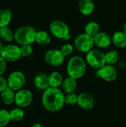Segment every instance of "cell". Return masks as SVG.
Returning a JSON list of instances; mask_svg holds the SVG:
<instances>
[{
  "mask_svg": "<svg viewBox=\"0 0 126 127\" xmlns=\"http://www.w3.org/2000/svg\"><path fill=\"white\" fill-rule=\"evenodd\" d=\"M43 106L49 112H57L62 109L65 103V95L56 88L50 87L44 91L42 97Z\"/></svg>",
  "mask_w": 126,
  "mask_h": 127,
  "instance_id": "obj_1",
  "label": "cell"
},
{
  "mask_svg": "<svg viewBox=\"0 0 126 127\" xmlns=\"http://www.w3.org/2000/svg\"><path fill=\"white\" fill-rule=\"evenodd\" d=\"M87 65L85 60L79 56L71 57L67 65V73L68 77L76 80L82 77L86 72Z\"/></svg>",
  "mask_w": 126,
  "mask_h": 127,
  "instance_id": "obj_2",
  "label": "cell"
},
{
  "mask_svg": "<svg viewBox=\"0 0 126 127\" xmlns=\"http://www.w3.org/2000/svg\"><path fill=\"white\" fill-rule=\"evenodd\" d=\"M36 32L33 27L22 26L14 33V39L22 45H30L36 41Z\"/></svg>",
  "mask_w": 126,
  "mask_h": 127,
  "instance_id": "obj_3",
  "label": "cell"
},
{
  "mask_svg": "<svg viewBox=\"0 0 126 127\" xmlns=\"http://www.w3.org/2000/svg\"><path fill=\"white\" fill-rule=\"evenodd\" d=\"M87 63L93 68L100 69L106 64L105 54L98 49H92L87 53L86 55Z\"/></svg>",
  "mask_w": 126,
  "mask_h": 127,
  "instance_id": "obj_4",
  "label": "cell"
},
{
  "mask_svg": "<svg viewBox=\"0 0 126 127\" xmlns=\"http://www.w3.org/2000/svg\"><path fill=\"white\" fill-rule=\"evenodd\" d=\"M94 45V38L85 33L79 34L74 40V46L76 49L81 53L89 52L93 49Z\"/></svg>",
  "mask_w": 126,
  "mask_h": 127,
  "instance_id": "obj_5",
  "label": "cell"
},
{
  "mask_svg": "<svg viewBox=\"0 0 126 127\" xmlns=\"http://www.w3.org/2000/svg\"><path fill=\"white\" fill-rule=\"evenodd\" d=\"M50 32L58 39H65L70 35V30L66 23L60 20H54L49 25Z\"/></svg>",
  "mask_w": 126,
  "mask_h": 127,
  "instance_id": "obj_6",
  "label": "cell"
},
{
  "mask_svg": "<svg viewBox=\"0 0 126 127\" xmlns=\"http://www.w3.org/2000/svg\"><path fill=\"white\" fill-rule=\"evenodd\" d=\"M7 86L13 91H19L22 89L25 85L26 78L22 71H13L7 78Z\"/></svg>",
  "mask_w": 126,
  "mask_h": 127,
  "instance_id": "obj_7",
  "label": "cell"
},
{
  "mask_svg": "<svg viewBox=\"0 0 126 127\" xmlns=\"http://www.w3.org/2000/svg\"><path fill=\"white\" fill-rule=\"evenodd\" d=\"M65 56L59 49H50L45 54V62L53 67L62 65L65 62Z\"/></svg>",
  "mask_w": 126,
  "mask_h": 127,
  "instance_id": "obj_8",
  "label": "cell"
},
{
  "mask_svg": "<svg viewBox=\"0 0 126 127\" xmlns=\"http://www.w3.org/2000/svg\"><path fill=\"white\" fill-rule=\"evenodd\" d=\"M96 75L106 82H113L117 77V71L113 65L105 64L101 68L97 69Z\"/></svg>",
  "mask_w": 126,
  "mask_h": 127,
  "instance_id": "obj_9",
  "label": "cell"
},
{
  "mask_svg": "<svg viewBox=\"0 0 126 127\" xmlns=\"http://www.w3.org/2000/svg\"><path fill=\"white\" fill-rule=\"evenodd\" d=\"M33 101V94L27 89H21L16 93L15 103L19 108H25Z\"/></svg>",
  "mask_w": 126,
  "mask_h": 127,
  "instance_id": "obj_10",
  "label": "cell"
},
{
  "mask_svg": "<svg viewBox=\"0 0 126 127\" xmlns=\"http://www.w3.org/2000/svg\"><path fill=\"white\" fill-rule=\"evenodd\" d=\"M1 57L7 62H15L20 59L21 52L20 47L15 45H9L4 47Z\"/></svg>",
  "mask_w": 126,
  "mask_h": 127,
  "instance_id": "obj_11",
  "label": "cell"
},
{
  "mask_svg": "<svg viewBox=\"0 0 126 127\" xmlns=\"http://www.w3.org/2000/svg\"><path fill=\"white\" fill-rule=\"evenodd\" d=\"M78 106L85 110H89L94 108L95 100L94 97L88 93H81L78 95Z\"/></svg>",
  "mask_w": 126,
  "mask_h": 127,
  "instance_id": "obj_12",
  "label": "cell"
},
{
  "mask_svg": "<svg viewBox=\"0 0 126 127\" xmlns=\"http://www.w3.org/2000/svg\"><path fill=\"white\" fill-rule=\"evenodd\" d=\"M94 44L100 48H105L112 42V38L105 32H100L94 37Z\"/></svg>",
  "mask_w": 126,
  "mask_h": 127,
  "instance_id": "obj_13",
  "label": "cell"
},
{
  "mask_svg": "<svg viewBox=\"0 0 126 127\" xmlns=\"http://www.w3.org/2000/svg\"><path fill=\"white\" fill-rule=\"evenodd\" d=\"M33 83L35 87L41 91H45L50 87L49 83L48 76L44 73L37 74L34 77Z\"/></svg>",
  "mask_w": 126,
  "mask_h": 127,
  "instance_id": "obj_14",
  "label": "cell"
},
{
  "mask_svg": "<svg viewBox=\"0 0 126 127\" xmlns=\"http://www.w3.org/2000/svg\"><path fill=\"white\" fill-rule=\"evenodd\" d=\"M78 7L82 14L88 16L94 12L95 4L94 0H79L78 3Z\"/></svg>",
  "mask_w": 126,
  "mask_h": 127,
  "instance_id": "obj_15",
  "label": "cell"
},
{
  "mask_svg": "<svg viewBox=\"0 0 126 127\" xmlns=\"http://www.w3.org/2000/svg\"><path fill=\"white\" fill-rule=\"evenodd\" d=\"M62 88L65 94L74 93V92L77 88L76 80L73 77H68L67 78L64 79L63 83L62 84Z\"/></svg>",
  "mask_w": 126,
  "mask_h": 127,
  "instance_id": "obj_16",
  "label": "cell"
},
{
  "mask_svg": "<svg viewBox=\"0 0 126 127\" xmlns=\"http://www.w3.org/2000/svg\"><path fill=\"white\" fill-rule=\"evenodd\" d=\"M112 42L120 48L126 47V35L123 31H116L112 36Z\"/></svg>",
  "mask_w": 126,
  "mask_h": 127,
  "instance_id": "obj_17",
  "label": "cell"
},
{
  "mask_svg": "<svg viewBox=\"0 0 126 127\" xmlns=\"http://www.w3.org/2000/svg\"><path fill=\"white\" fill-rule=\"evenodd\" d=\"M48 80L50 86L51 88L59 89L60 86H62L63 83V77L62 74L58 71H53L48 75Z\"/></svg>",
  "mask_w": 126,
  "mask_h": 127,
  "instance_id": "obj_18",
  "label": "cell"
},
{
  "mask_svg": "<svg viewBox=\"0 0 126 127\" xmlns=\"http://www.w3.org/2000/svg\"><path fill=\"white\" fill-rule=\"evenodd\" d=\"M16 94L13 89L7 87L1 93V98L3 103L6 105H10L15 103Z\"/></svg>",
  "mask_w": 126,
  "mask_h": 127,
  "instance_id": "obj_19",
  "label": "cell"
},
{
  "mask_svg": "<svg viewBox=\"0 0 126 127\" xmlns=\"http://www.w3.org/2000/svg\"><path fill=\"white\" fill-rule=\"evenodd\" d=\"M12 19V12L7 8L0 10V28L7 27Z\"/></svg>",
  "mask_w": 126,
  "mask_h": 127,
  "instance_id": "obj_20",
  "label": "cell"
},
{
  "mask_svg": "<svg viewBox=\"0 0 126 127\" xmlns=\"http://www.w3.org/2000/svg\"><path fill=\"white\" fill-rule=\"evenodd\" d=\"M37 44L40 45H45L50 43V36L45 31H39L36 32V41Z\"/></svg>",
  "mask_w": 126,
  "mask_h": 127,
  "instance_id": "obj_21",
  "label": "cell"
},
{
  "mask_svg": "<svg viewBox=\"0 0 126 127\" xmlns=\"http://www.w3.org/2000/svg\"><path fill=\"white\" fill-rule=\"evenodd\" d=\"M100 25L96 22H88L85 28V33L91 37H94L97 34L100 33Z\"/></svg>",
  "mask_w": 126,
  "mask_h": 127,
  "instance_id": "obj_22",
  "label": "cell"
},
{
  "mask_svg": "<svg viewBox=\"0 0 126 127\" xmlns=\"http://www.w3.org/2000/svg\"><path fill=\"white\" fill-rule=\"evenodd\" d=\"M120 54L116 50H111L108 51L105 54V62L108 65H113L114 64L117 63L119 60Z\"/></svg>",
  "mask_w": 126,
  "mask_h": 127,
  "instance_id": "obj_23",
  "label": "cell"
},
{
  "mask_svg": "<svg viewBox=\"0 0 126 127\" xmlns=\"http://www.w3.org/2000/svg\"><path fill=\"white\" fill-rule=\"evenodd\" d=\"M0 37L2 40L10 42L14 39L13 32L7 27H4L0 28Z\"/></svg>",
  "mask_w": 126,
  "mask_h": 127,
  "instance_id": "obj_24",
  "label": "cell"
},
{
  "mask_svg": "<svg viewBox=\"0 0 126 127\" xmlns=\"http://www.w3.org/2000/svg\"><path fill=\"white\" fill-rule=\"evenodd\" d=\"M25 112L22 108H15L10 112V118L13 121H19L24 118Z\"/></svg>",
  "mask_w": 126,
  "mask_h": 127,
  "instance_id": "obj_25",
  "label": "cell"
},
{
  "mask_svg": "<svg viewBox=\"0 0 126 127\" xmlns=\"http://www.w3.org/2000/svg\"><path fill=\"white\" fill-rule=\"evenodd\" d=\"M10 121V112L5 109H0V127L7 126Z\"/></svg>",
  "mask_w": 126,
  "mask_h": 127,
  "instance_id": "obj_26",
  "label": "cell"
},
{
  "mask_svg": "<svg viewBox=\"0 0 126 127\" xmlns=\"http://www.w3.org/2000/svg\"><path fill=\"white\" fill-rule=\"evenodd\" d=\"M78 103V95L74 93L66 94L65 95V103L69 106H74Z\"/></svg>",
  "mask_w": 126,
  "mask_h": 127,
  "instance_id": "obj_27",
  "label": "cell"
},
{
  "mask_svg": "<svg viewBox=\"0 0 126 127\" xmlns=\"http://www.w3.org/2000/svg\"><path fill=\"white\" fill-rule=\"evenodd\" d=\"M20 52L22 57H29L33 53V48L30 45H23L20 47Z\"/></svg>",
  "mask_w": 126,
  "mask_h": 127,
  "instance_id": "obj_28",
  "label": "cell"
},
{
  "mask_svg": "<svg viewBox=\"0 0 126 127\" xmlns=\"http://www.w3.org/2000/svg\"><path fill=\"white\" fill-rule=\"evenodd\" d=\"M60 51H61V52L62 53V54L65 57H67V56L71 55L73 53L74 47L72 46V45H71L69 43H67V44H65V45H63L62 46Z\"/></svg>",
  "mask_w": 126,
  "mask_h": 127,
  "instance_id": "obj_29",
  "label": "cell"
},
{
  "mask_svg": "<svg viewBox=\"0 0 126 127\" xmlns=\"http://www.w3.org/2000/svg\"><path fill=\"white\" fill-rule=\"evenodd\" d=\"M6 60L0 56V76H1L6 71L7 63Z\"/></svg>",
  "mask_w": 126,
  "mask_h": 127,
  "instance_id": "obj_30",
  "label": "cell"
},
{
  "mask_svg": "<svg viewBox=\"0 0 126 127\" xmlns=\"http://www.w3.org/2000/svg\"><path fill=\"white\" fill-rule=\"evenodd\" d=\"M7 82L4 77L0 76V93H1L6 88H7Z\"/></svg>",
  "mask_w": 126,
  "mask_h": 127,
  "instance_id": "obj_31",
  "label": "cell"
},
{
  "mask_svg": "<svg viewBox=\"0 0 126 127\" xmlns=\"http://www.w3.org/2000/svg\"><path fill=\"white\" fill-rule=\"evenodd\" d=\"M31 127H43V125H42L41 124H33V125Z\"/></svg>",
  "mask_w": 126,
  "mask_h": 127,
  "instance_id": "obj_32",
  "label": "cell"
},
{
  "mask_svg": "<svg viewBox=\"0 0 126 127\" xmlns=\"http://www.w3.org/2000/svg\"><path fill=\"white\" fill-rule=\"evenodd\" d=\"M3 49H4V46H3L2 43L0 42V56H1V52H2Z\"/></svg>",
  "mask_w": 126,
  "mask_h": 127,
  "instance_id": "obj_33",
  "label": "cell"
},
{
  "mask_svg": "<svg viewBox=\"0 0 126 127\" xmlns=\"http://www.w3.org/2000/svg\"><path fill=\"white\" fill-rule=\"evenodd\" d=\"M123 31L125 33V34L126 35V22L124 24V25H123Z\"/></svg>",
  "mask_w": 126,
  "mask_h": 127,
  "instance_id": "obj_34",
  "label": "cell"
}]
</instances>
